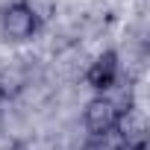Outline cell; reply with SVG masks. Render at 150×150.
Returning a JSON list of instances; mask_svg holds the SVG:
<instances>
[{
    "label": "cell",
    "mask_w": 150,
    "mask_h": 150,
    "mask_svg": "<svg viewBox=\"0 0 150 150\" xmlns=\"http://www.w3.org/2000/svg\"><path fill=\"white\" fill-rule=\"evenodd\" d=\"M80 150H118V144L109 141V138H91V141H86Z\"/></svg>",
    "instance_id": "cell-5"
},
{
    "label": "cell",
    "mask_w": 150,
    "mask_h": 150,
    "mask_svg": "<svg viewBox=\"0 0 150 150\" xmlns=\"http://www.w3.org/2000/svg\"><path fill=\"white\" fill-rule=\"evenodd\" d=\"M118 80H121V62L115 50H103L86 71V83L94 91H109L118 86Z\"/></svg>",
    "instance_id": "cell-3"
},
{
    "label": "cell",
    "mask_w": 150,
    "mask_h": 150,
    "mask_svg": "<svg viewBox=\"0 0 150 150\" xmlns=\"http://www.w3.org/2000/svg\"><path fill=\"white\" fill-rule=\"evenodd\" d=\"M0 88H3V80H0Z\"/></svg>",
    "instance_id": "cell-6"
},
{
    "label": "cell",
    "mask_w": 150,
    "mask_h": 150,
    "mask_svg": "<svg viewBox=\"0 0 150 150\" xmlns=\"http://www.w3.org/2000/svg\"><path fill=\"white\" fill-rule=\"evenodd\" d=\"M121 115H124L121 103H118V100H112V97H106V94H100V97H94V100H88V103H86L83 124H86V129H88L94 138H106L109 132H115V129H118Z\"/></svg>",
    "instance_id": "cell-2"
},
{
    "label": "cell",
    "mask_w": 150,
    "mask_h": 150,
    "mask_svg": "<svg viewBox=\"0 0 150 150\" xmlns=\"http://www.w3.org/2000/svg\"><path fill=\"white\" fill-rule=\"evenodd\" d=\"M41 27V18L27 6V0H18V3H9L3 12H0V33L9 41H30Z\"/></svg>",
    "instance_id": "cell-1"
},
{
    "label": "cell",
    "mask_w": 150,
    "mask_h": 150,
    "mask_svg": "<svg viewBox=\"0 0 150 150\" xmlns=\"http://www.w3.org/2000/svg\"><path fill=\"white\" fill-rule=\"evenodd\" d=\"M118 150H147V129L144 121L132 112H124L118 121Z\"/></svg>",
    "instance_id": "cell-4"
}]
</instances>
